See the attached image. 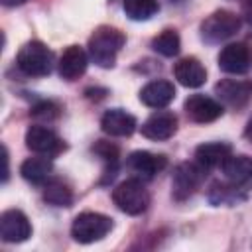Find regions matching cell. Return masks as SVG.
<instances>
[{"mask_svg":"<svg viewBox=\"0 0 252 252\" xmlns=\"http://www.w3.org/2000/svg\"><path fill=\"white\" fill-rule=\"evenodd\" d=\"M232 154L230 144L226 142H205L195 150V161L201 163L205 169H213L224 163V159Z\"/></svg>","mask_w":252,"mask_h":252,"instance_id":"cell-19","label":"cell"},{"mask_svg":"<svg viewBox=\"0 0 252 252\" xmlns=\"http://www.w3.org/2000/svg\"><path fill=\"white\" fill-rule=\"evenodd\" d=\"M183 108H185V114L197 124L215 122L217 118L222 116V104L219 100H215L213 96H207V94H191V96H187Z\"/></svg>","mask_w":252,"mask_h":252,"instance_id":"cell-12","label":"cell"},{"mask_svg":"<svg viewBox=\"0 0 252 252\" xmlns=\"http://www.w3.org/2000/svg\"><path fill=\"white\" fill-rule=\"evenodd\" d=\"M122 8L126 16L134 22H146L152 16H156V12L159 10L158 0H124Z\"/></svg>","mask_w":252,"mask_h":252,"instance_id":"cell-23","label":"cell"},{"mask_svg":"<svg viewBox=\"0 0 252 252\" xmlns=\"http://www.w3.org/2000/svg\"><path fill=\"white\" fill-rule=\"evenodd\" d=\"M114 222L110 217L94 211H85L75 217L71 224V236L81 244H91L100 238H104L112 230Z\"/></svg>","mask_w":252,"mask_h":252,"instance_id":"cell-3","label":"cell"},{"mask_svg":"<svg viewBox=\"0 0 252 252\" xmlns=\"http://www.w3.org/2000/svg\"><path fill=\"white\" fill-rule=\"evenodd\" d=\"M244 136H246V140H248V142H252V116H250V120L246 122V128H244Z\"/></svg>","mask_w":252,"mask_h":252,"instance_id":"cell-28","label":"cell"},{"mask_svg":"<svg viewBox=\"0 0 252 252\" xmlns=\"http://www.w3.org/2000/svg\"><path fill=\"white\" fill-rule=\"evenodd\" d=\"M244 191L236 189L234 185H230L228 181L226 183H220V181H215L211 187H209V201L213 205H236L238 201H244Z\"/></svg>","mask_w":252,"mask_h":252,"instance_id":"cell-22","label":"cell"},{"mask_svg":"<svg viewBox=\"0 0 252 252\" xmlns=\"http://www.w3.org/2000/svg\"><path fill=\"white\" fill-rule=\"evenodd\" d=\"M126 163L142 179H152L156 173H159L167 165V158L163 154H152L146 150H138V152H132L128 156Z\"/></svg>","mask_w":252,"mask_h":252,"instance_id":"cell-15","label":"cell"},{"mask_svg":"<svg viewBox=\"0 0 252 252\" xmlns=\"http://www.w3.org/2000/svg\"><path fill=\"white\" fill-rule=\"evenodd\" d=\"M171 2H181V0H171Z\"/></svg>","mask_w":252,"mask_h":252,"instance_id":"cell-29","label":"cell"},{"mask_svg":"<svg viewBox=\"0 0 252 252\" xmlns=\"http://www.w3.org/2000/svg\"><path fill=\"white\" fill-rule=\"evenodd\" d=\"M32 236V222L20 209H8L0 215V238L4 242H24Z\"/></svg>","mask_w":252,"mask_h":252,"instance_id":"cell-8","label":"cell"},{"mask_svg":"<svg viewBox=\"0 0 252 252\" xmlns=\"http://www.w3.org/2000/svg\"><path fill=\"white\" fill-rule=\"evenodd\" d=\"M43 201L53 207H71L73 205V191L61 179H49L43 185Z\"/></svg>","mask_w":252,"mask_h":252,"instance_id":"cell-21","label":"cell"},{"mask_svg":"<svg viewBox=\"0 0 252 252\" xmlns=\"http://www.w3.org/2000/svg\"><path fill=\"white\" fill-rule=\"evenodd\" d=\"M51 171H53V163H51L49 156H41V154L28 158L20 165L22 177L33 185H45L51 179Z\"/></svg>","mask_w":252,"mask_h":252,"instance_id":"cell-20","label":"cell"},{"mask_svg":"<svg viewBox=\"0 0 252 252\" xmlns=\"http://www.w3.org/2000/svg\"><path fill=\"white\" fill-rule=\"evenodd\" d=\"M173 75L179 81V85L187 89H199L207 81V69L197 57H183L175 63Z\"/></svg>","mask_w":252,"mask_h":252,"instance_id":"cell-18","label":"cell"},{"mask_svg":"<svg viewBox=\"0 0 252 252\" xmlns=\"http://www.w3.org/2000/svg\"><path fill=\"white\" fill-rule=\"evenodd\" d=\"M26 146L33 154H41L49 158L65 150V142L61 140V136L43 124H33L26 130Z\"/></svg>","mask_w":252,"mask_h":252,"instance_id":"cell-7","label":"cell"},{"mask_svg":"<svg viewBox=\"0 0 252 252\" xmlns=\"http://www.w3.org/2000/svg\"><path fill=\"white\" fill-rule=\"evenodd\" d=\"M59 114H61V106H59L57 102H53V100H41V102H37V104L32 108V116L37 118V120H47V122H51V120H55Z\"/></svg>","mask_w":252,"mask_h":252,"instance_id":"cell-25","label":"cell"},{"mask_svg":"<svg viewBox=\"0 0 252 252\" xmlns=\"http://www.w3.org/2000/svg\"><path fill=\"white\" fill-rule=\"evenodd\" d=\"M173 98H175V87H173V83H169L165 79L150 81L140 91L142 104H146L150 108H158V110L159 108H165Z\"/></svg>","mask_w":252,"mask_h":252,"instance_id":"cell-16","label":"cell"},{"mask_svg":"<svg viewBox=\"0 0 252 252\" xmlns=\"http://www.w3.org/2000/svg\"><path fill=\"white\" fill-rule=\"evenodd\" d=\"M114 205L126 215H142L150 205V193L140 179H126L112 189Z\"/></svg>","mask_w":252,"mask_h":252,"instance_id":"cell-4","label":"cell"},{"mask_svg":"<svg viewBox=\"0 0 252 252\" xmlns=\"http://www.w3.org/2000/svg\"><path fill=\"white\" fill-rule=\"evenodd\" d=\"M219 67L228 75H244L252 67V51L246 43H228L219 53Z\"/></svg>","mask_w":252,"mask_h":252,"instance_id":"cell-10","label":"cell"},{"mask_svg":"<svg viewBox=\"0 0 252 252\" xmlns=\"http://www.w3.org/2000/svg\"><path fill=\"white\" fill-rule=\"evenodd\" d=\"M177 132V116L171 110H158L142 124V136L148 140H169Z\"/></svg>","mask_w":252,"mask_h":252,"instance_id":"cell-13","label":"cell"},{"mask_svg":"<svg viewBox=\"0 0 252 252\" xmlns=\"http://www.w3.org/2000/svg\"><path fill=\"white\" fill-rule=\"evenodd\" d=\"M93 152L100 158V159H104L108 165H116L118 163V156H120V150H118V146H114L112 142H106V140H98V142H94V146H93Z\"/></svg>","mask_w":252,"mask_h":252,"instance_id":"cell-26","label":"cell"},{"mask_svg":"<svg viewBox=\"0 0 252 252\" xmlns=\"http://www.w3.org/2000/svg\"><path fill=\"white\" fill-rule=\"evenodd\" d=\"M152 49L163 57H175L181 49V39L175 30H163L152 39Z\"/></svg>","mask_w":252,"mask_h":252,"instance_id":"cell-24","label":"cell"},{"mask_svg":"<svg viewBox=\"0 0 252 252\" xmlns=\"http://www.w3.org/2000/svg\"><path fill=\"white\" fill-rule=\"evenodd\" d=\"M207 175V169L197 161H183L175 167L171 177V195L175 201H185L191 195L197 193L203 179Z\"/></svg>","mask_w":252,"mask_h":252,"instance_id":"cell-6","label":"cell"},{"mask_svg":"<svg viewBox=\"0 0 252 252\" xmlns=\"http://www.w3.org/2000/svg\"><path fill=\"white\" fill-rule=\"evenodd\" d=\"M87 65H89V51H85L79 45H69L59 59V75L65 81H75L87 71Z\"/></svg>","mask_w":252,"mask_h":252,"instance_id":"cell-17","label":"cell"},{"mask_svg":"<svg viewBox=\"0 0 252 252\" xmlns=\"http://www.w3.org/2000/svg\"><path fill=\"white\" fill-rule=\"evenodd\" d=\"M16 65L30 77H45L53 69V53L43 41H28L16 55Z\"/></svg>","mask_w":252,"mask_h":252,"instance_id":"cell-2","label":"cell"},{"mask_svg":"<svg viewBox=\"0 0 252 252\" xmlns=\"http://www.w3.org/2000/svg\"><path fill=\"white\" fill-rule=\"evenodd\" d=\"M4 6H8V8H14V6H22L24 2H28V0H0Z\"/></svg>","mask_w":252,"mask_h":252,"instance_id":"cell-27","label":"cell"},{"mask_svg":"<svg viewBox=\"0 0 252 252\" xmlns=\"http://www.w3.org/2000/svg\"><path fill=\"white\" fill-rule=\"evenodd\" d=\"M240 30V18L230 10H217L201 22V37L207 43H220L236 35Z\"/></svg>","mask_w":252,"mask_h":252,"instance_id":"cell-5","label":"cell"},{"mask_svg":"<svg viewBox=\"0 0 252 252\" xmlns=\"http://www.w3.org/2000/svg\"><path fill=\"white\" fill-rule=\"evenodd\" d=\"M215 93L222 106L240 110L252 98V85L244 81H236V79H222L215 85Z\"/></svg>","mask_w":252,"mask_h":252,"instance_id":"cell-11","label":"cell"},{"mask_svg":"<svg viewBox=\"0 0 252 252\" xmlns=\"http://www.w3.org/2000/svg\"><path fill=\"white\" fill-rule=\"evenodd\" d=\"M136 126H138V122H136L134 114H130L122 108H110L100 118L102 132L108 136H114V138H124V136L134 134Z\"/></svg>","mask_w":252,"mask_h":252,"instance_id":"cell-14","label":"cell"},{"mask_svg":"<svg viewBox=\"0 0 252 252\" xmlns=\"http://www.w3.org/2000/svg\"><path fill=\"white\" fill-rule=\"evenodd\" d=\"M226 181L240 191L252 189V158L246 154H230L220 165Z\"/></svg>","mask_w":252,"mask_h":252,"instance_id":"cell-9","label":"cell"},{"mask_svg":"<svg viewBox=\"0 0 252 252\" xmlns=\"http://www.w3.org/2000/svg\"><path fill=\"white\" fill-rule=\"evenodd\" d=\"M126 43V35L118 28L98 26L89 37V57L94 65L102 69H110L116 63V55Z\"/></svg>","mask_w":252,"mask_h":252,"instance_id":"cell-1","label":"cell"}]
</instances>
